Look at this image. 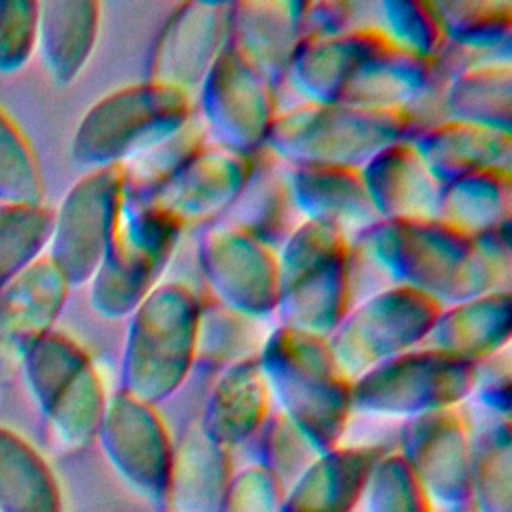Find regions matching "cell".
I'll return each instance as SVG.
<instances>
[{
    "label": "cell",
    "mask_w": 512,
    "mask_h": 512,
    "mask_svg": "<svg viewBox=\"0 0 512 512\" xmlns=\"http://www.w3.org/2000/svg\"><path fill=\"white\" fill-rule=\"evenodd\" d=\"M350 242L386 284L412 288L440 306L512 286L510 228L470 238L436 218L376 220Z\"/></svg>",
    "instance_id": "cell-1"
},
{
    "label": "cell",
    "mask_w": 512,
    "mask_h": 512,
    "mask_svg": "<svg viewBox=\"0 0 512 512\" xmlns=\"http://www.w3.org/2000/svg\"><path fill=\"white\" fill-rule=\"evenodd\" d=\"M258 364L280 414L312 448L330 450L352 410V380L338 366L328 340L274 326Z\"/></svg>",
    "instance_id": "cell-2"
},
{
    "label": "cell",
    "mask_w": 512,
    "mask_h": 512,
    "mask_svg": "<svg viewBox=\"0 0 512 512\" xmlns=\"http://www.w3.org/2000/svg\"><path fill=\"white\" fill-rule=\"evenodd\" d=\"M352 258L350 238L300 220L276 248L274 326L328 338L354 304Z\"/></svg>",
    "instance_id": "cell-3"
},
{
    "label": "cell",
    "mask_w": 512,
    "mask_h": 512,
    "mask_svg": "<svg viewBox=\"0 0 512 512\" xmlns=\"http://www.w3.org/2000/svg\"><path fill=\"white\" fill-rule=\"evenodd\" d=\"M416 130L408 112L298 102L278 110L264 150L284 166L360 170L380 150L410 138Z\"/></svg>",
    "instance_id": "cell-4"
},
{
    "label": "cell",
    "mask_w": 512,
    "mask_h": 512,
    "mask_svg": "<svg viewBox=\"0 0 512 512\" xmlns=\"http://www.w3.org/2000/svg\"><path fill=\"white\" fill-rule=\"evenodd\" d=\"M200 294L180 280H162L126 318L122 392L156 404L174 394L196 362Z\"/></svg>",
    "instance_id": "cell-5"
},
{
    "label": "cell",
    "mask_w": 512,
    "mask_h": 512,
    "mask_svg": "<svg viewBox=\"0 0 512 512\" xmlns=\"http://www.w3.org/2000/svg\"><path fill=\"white\" fill-rule=\"evenodd\" d=\"M194 112V98L180 90L144 78L118 86L82 114L70 140V158L84 172L124 166Z\"/></svg>",
    "instance_id": "cell-6"
},
{
    "label": "cell",
    "mask_w": 512,
    "mask_h": 512,
    "mask_svg": "<svg viewBox=\"0 0 512 512\" xmlns=\"http://www.w3.org/2000/svg\"><path fill=\"white\" fill-rule=\"evenodd\" d=\"M184 232L166 214L124 194L104 258L86 284L92 310L106 320H126L162 282Z\"/></svg>",
    "instance_id": "cell-7"
},
{
    "label": "cell",
    "mask_w": 512,
    "mask_h": 512,
    "mask_svg": "<svg viewBox=\"0 0 512 512\" xmlns=\"http://www.w3.org/2000/svg\"><path fill=\"white\" fill-rule=\"evenodd\" d=\"M18 364L62 442L82 446L100 432L108 400L100 372L78 340L50 330L24 350Z\"/></svg>",
    "instance_id": "cell-8"
},
{
    "label": "cell",
    "mask_w": 512,
    "mask_h": 512,
    "mask_svg": "<svg viewBox=\"0 0 512 512\" xmlns=\"http://www.w3.org/2000/svg\"><path fill=\"white\" fill-rule=\"evenodd\" d=\"M442 306L398 284L356 300L326 338L342 372L356 380L378 364L418 348Z\"/></svg>",
    "instance_id": "cell-9"
},
{
    "label": "cell",
    "mask_w": 512,
    "mask_h": 512,
    "mask_svg": "<svg viewBox=\"0 0 512 512\" xmlns=\"http://www.w3.org/2000/svg\"><path fill=\"white\" fill-rule=\"evenodd\" d=\"M474 364L418 346L352 380V408L418 418L448 410L470 394Z\"/></svg>",
    "instance_id": "cell-10"
},
{
    "label": "cell",
    "mask_w": 512,
    "mask_h": 512,
    "mask_svg": "<svg viewBox=\"0 0 512 512\" xmlns=\"http://www.w3.org/2000/svg\"><path fill=\"white\" fill-rule=\"evenodd\" d=\"M122 166L84 172L52 210L46 256L68 284L86 286L100 266L124 202Z\"/></svg>",
    "instance_id": "cell-11"
},
{
    "label": "cell",
    "mask_w": 512,
    "mask_h": 512,
    "mask_svg": "<svg viewBox=\"0 0 512 512\" xmlns=\"http://www.w3.org/2000/svg\"><path fill=\"white\" fill-rule=\"evenodd\" d=\"M208 142L252 156L280 110L276 86L226 46L194 98Z\"/></svg>",
    "instance_id": "cell-12"
},
{
    "label": "cell",
    "mask_w": 512,
    "mask_h": 512,
    "mask_svg": "<svg viewBox=\"0 0 512 512\" xmlns=\"http://www.w3.org/2000/svg\"><path fill=\"white\" fill-rule=\"evenodd\" d=\"M196 264L206 296L260 322L274 316L278 300L274 248L244 230L214 222L200 228Z\"/></svg>",
    "instance_id": "cell-13"
},
{
    "label": "cell",
    "mask_w": 512,
    "mask_h": 512,
    "mask_svg": "<svg viewBox=\"0 0 512 512\" xmlns=\"http://www.w3.org/2000/svg\"><path fill=\"white\" fill-rule=\"evenodd\" d=\"M230 2H182L158 28L144 80L196 98L208 72L228 46Z\"/></svg>",
    "instance_id": "cell-14"
},
{
    "label": "cell",
    "mask_w": 512,
    "mask_h": 512,
    "mask_svg": "<svg viewBox=\"0 0 512 512\" xmlns=\"http://www.w3.org/2000/svg\"><path fill=\"white\" fill-rule=\"evenodd\" d=\"M252 168V156L206 142L180 170L142 198L184 230L218 222L232 206ZM134 198V196H132Z\"/></svg>",
    "instance_id": "cell-15"
},
{
    "label": "cell",
    "mask_w": 512,
    "mask_h": 512,
    "mask_svg": "<svg viewBox=\"0 0 512 512\" xmlns=\"http://www.w3.org/2000/svg\"><path fill=\"white\" fill-rule=\"evenodd\" d=\"M70 288L44 254L0 292V364L20 362L36 338L54 330Z\"/></svg>",
    "instance_id": "cell-16"
},
{
    "label": "cell",
    "mask_w": 512,
    "mask_h": 512,
    "mask_svg": "<svg viewBox=\"0 0 512 512\" xmlns=\"http://www.w3.org/2000/svg\"><path fill=\"white\" fill-rule=\"evenodd\" d=\"M300 4L302 0L230 2L228 48L276 88L284 82L290 58L302 40Z\"/></svg>",
    "instance_id": "cell-17"
},
{
    "label": "cell",
    "mask_w": 512,
    "mask_h": 512,
    "mask_svg": "<svg viewBox=\"0 0 512 512\" xmlns=\"http://www.w3.org/2000/svg\"><path fill=\"white\" fill-rule=\"evenodd\" d=\"M360 178L378 220H430L436 216L440 184L408 138L372 156L360 168Z\"/></svg>",
    "instance_id": "cell-18"
},
{
    "label": "cell",
    "mask_w": 512,
    "mask_h": 512,
    "mask_svg": "<svg viewBox=\"0 0 512 512\" xmlns=\"http://www.w3.org/2000/svg\"><path fill=\"white\" fill-rule=\"evenodd\" d=\"M294 212L354 238L378 218L366 196L360 170L332 166H284Z\"/></svg>",
    "instance_id": "cell-19"
},
{
    "label": "cell",
    "mask_w": 512,
    "mask_h": 512,
    "mask_svg": "<svg viewBox=\"0 0 512 512\" xmlns=\"http://www.w3.org/2000/svg\"><path fill=\"white\" fill-rule=\"evenodd\" d=\"M384 38L372 22L328 38H302L286 68L284 84L300 96V102H338L354 66Z\"/></svg>",
    "instance_id": "cell-20"
},
{
    "label": "cell",
    "mask_w": 512,
    "mask_h": 512,
    "mask_svg": "<svg viewBox=\"0 0 512 512\" xmlns=\"http://www.w3.org/2000/svg\"><path fill=\"white\" fill-rule=\"evenodd\" d=\"M408 140L440 186L480 170H512V132L440 120Z\"/></svg>",
    "instance_id": "cell-21"
},
{
    "label": "cell",
    "mask_w": 512,
    "mask_h": 512,
    "mask_svg": "<svg viewBox=\"0 0 512 512\" xmlns=\"http://www.w3.org/2000/svg\"><path fill=\"white\" fill-rule=\"evenodd\" d=\"M510 336V292H494L442 306L420 346L474 364L508 348Z\"/></svg>",
    "instance_id": "cell-22"
},
{
    "label": "cell",
    "mask_w": 512,
    "mask_h": 512,
    "mask_svg": "<svg viewBox=\"0 0 512 512\" xmlns=\"http://www.w3.org/2000/svg\"><path fill=\"white\" fill-rule=\"evenodd\" d=\"M100 22V2H38L36 50L54 84L70 86L84 72L98 44Z\"/></svg>",
    "instance_id": "cell-23"
},
{
    "label": "cell",
    "mask_w": 512,
    "mask_h": 512,
    "mask_svg": "<svg viewBox=\"0 0 512 512\" xmlns=\"http://www.w3.org/2000/svg\"><path fill=\"white\" fill-rule=\"evenodd\" d=\"M218 222L244 230L276 250L300 222L290 200L284 164L264 148L252 154L246 184Z\"/></svg>",
    "instance_id": "cell-24"
},
{
    "label": "cell",
    "mask_w": 512,
    "mask_h": 512,
    "mask_svg": "<svg viewBox=\"0 0 512 512\" xmlns=\"http://www.w3.org/2000/svg\"><path fill=\"white\" fill-rule=\"evenodd\" d=\"M268 386L258 358L220 370L204 410L202 434L216 446H232L260 430L268 418Z\"/></svg>",
    "instance_id": "cell-25"
},
{
    "label": "cell",
    "mask_w": 512,
    "mask_h": 512,
    "mask_svg": "<svg viewBox=\"0 0 512 512\" xmlns=\"http://www.w3.org/2000/svg\"><path fill=\"white\" fill-rule=\"evenodd\" d=\"M512 170H480L440 186L436 220L476 238L510 228Z\"/></svg>",
    "instance_id": "cell-26"
},
{
    "label": "cell",
    "mask_w": 512,
    "mask_h": 512,
    "mask_svg": "<svg viewBox=\"0 0 512 512\" xmlns=\"http://www.w3.org/2000/svg\"><path fill=\"white\" fill-rule=\"evenodd\" d=\"M446 42L462 68L480 62H512L510 0H442L436 2Z\"/></svg>",
    "instance_id": "cell-27"
},
{
    "label": "cell",
    "mask_w": 512,
    "mask_h": 512,
    "mask_svg": "<svg viewBox=\"0 0 512 512\" xmlns=\"http://www.w3.org/2000/svg\"><path fill=\"white\" fill-rule=\"evenodd\" d=\"M442 120L512 132V62H480L454 72L442 90Z\"/></svg>",
    "instance_id": "cell-28"
},
{
    "label": "cell",
    "mask_w": 512,
    "mask_h": 512,
    "mask_svg": "<svg viewBox=\"0 0 512 512\" xmlns=\"http://www.w3.org/2000/svg\"><path fill=\"white\" fill-rule=\"evenodd\" d=\"M56 488L42 456L0 426V512H56Z\"/></svg>",
    "instance_id": "cell-29"
},
{
    "label": "cell",
    "mask_w": 512,
    "mask_h": 512,
    "mask_svg": "<svg viewBox=\"0 0 512 512\" xmlns=\"http://www.w3.org/2000/svg\"><path fill=\"white\" fill-rule=\"evenodd\" d=\"M268 330L264 322L238 314L210 296H200L196 330V364L228 368L242 360L258 358Z\"/></svg>",
    "instance_id": "cell-30"
},
{
    "label": "cell",
    "mask_w": 512,
    "mask_h": 512,
    "mask_svg": "<svg viewBox=\"0 0 512 512\" xmlns=\"http://www.w3.org/2000/svg\"><path fill=\"white\" fill-rule=\"evenodd\" d=\"M372 24L400 50L436 60L448 46L434 0H380Z\"/></svg>",
    "instance_id": "cell-31"
},
{
    "label": "cell",
    "mask_w": 512,
    "mask_h": 512,
    "mask_svg": "<svg viewBox=\"0 0 512 512\" xmlns=\"http://www.w3.org/2000/svg\"><path fill=\"white\" fill-rule=\"evenodd\" d=\"M52 210L44 204H0V292L46 254Z\"/></svg>",
    "instance_id": "cell-32"
},
{
    "label": "cell",
    "mask_w": 512,
    "mask_h": 512,
    "mask_svg": "<svg viewBox=\"0 0 512 512\" xmlns=\"http://www.w3.org/2000/svg\"><path fill=\"white\" fill-rule=\"evenodd\" d=\"M206 130L194 112L178 130L122 166L126 194L142 198L180 170L204 144Z\"/></svg>",
    "instance_id": "cell-33"
},
{
    "label": "cell",
    "mask_w": 512,
    "mask_h": 512,
    "mask_svg": "<svg viewBox=\"0 0 512 512\" xmlns=\"http://www.w3.org/2000/svg\"><path fill=\"white\" fill-rule=\"evenodd\" d=\"M38 156L20 126L0 108V204H42Z\"/></svg>",
    "instance_id": "cell-34"
},
{
    "label": "cell",
    "mask_w": 512,
    "mask_h": 512,
    "mask_svg": "<svg viewBox=\"0 0 512 512\" xmlns=\"http://www.w3.org/2000/svg\"><path fill=\"white\" fill-rule=\"evenodd\" d=\"M38 2L0 0V72L12 74L28 64L36 50Z\"/></svg>",
    "instance_id": "cell-35"
},
{
    "label": "cell",
    "mask_w": 512,
    "mask_h": 512,
    "mask_svg": "<svg viewBox=\"0 0 512 512\" xmlns=\"http://www.w3.org/2000/svg\"><path fill=\"white\" fill-rule=\"evenodd\" d=\"M360 6L344 0H302L300 28L302 38H328L348 32L360 22Z\"/></svg>",
    "instance_id": "cell-36"
},
{
    "label": "cell",
    "mask_w": 512,
    "mask_h": 512,
    "mask_svg": "<svg viewBox=\"0 0 512 512\" xmlns=\"http://www.w3.org/2000/svg\"><path fill=\"white\" fill-rule=\"evenodd\" d=\"M510 390V346L474 362L470 394L506 418ZM468 394V396H470Z\"/></svg>",
    "instance_id": "cell-37"
}]
</instances>
